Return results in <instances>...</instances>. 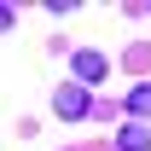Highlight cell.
<instances>
[{"instance_id":"cell-3","label":"cell","mask_w":151,"mask_h":151,"mask_svg":"<svg viewBox=\"0 0 151 151\" xmlns=\"http://www.w3.org/2000/svg\"><path fill=\"white\" fill-rule=\"evenodd\" d=\"M116 145H122V151H151V128H145V122H128V128L116 134Z\"/></svg>"},{"instance_id":"cell-1","label":"cell","mask_w":151,"mask_h":151,"mask_svg":"<svg viewBox=\"0 0 151 151\" xmlns=\"http://www.w3.org/2000/svg\"><path fill=\"white\" fill-rule=\"evenodd\" d=\"M52 111L64 116V122H70V116H87V87H81V81H64L52 93Z\"/></svg>"},{"instance_id":"cell-2","label":"cell","mask_w":151,"mask_h":151,"mask_svg":"<svg viewBox=\"0 0 151 151\" xmlns=\"http://www.w3.org/2000/svg\"><path fill=\"white\" fill-rule=\"evenodd\" d=\"M70 70H76V81H81V87H93V81H105V70H111V64H105V52H76Z\"/></svg>"},{"instance_id":"cell-5","label":"cell","mask_w":151,"mask_h":151,"mask_svg":"<svg viewBox=\"0 0 151 151\" xmlns=\"http://www.w3.org/2000/svg\"><path fill=\"white\" fill-rule=\"evenodd\" d=\"M0 29H12V6H0Z\"/></svg>"},{"instance_id":"cell-4","label":"cell","mask_w":151,"mask_h":151,"mask_svg":"<svg viewBox=\"0 0 151 151\" xmlns=\"http://www.w3.org/2000/svg\"><path fill=\"white\" fill-rule=\"evenodd\" d=\"M128 111H134V116H151V81H145V87H134V93H128Z\"/></svg>"}]
</instances>
